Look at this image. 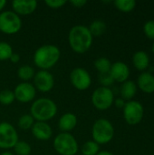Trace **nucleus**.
Masks as SVG:
<instances>
[{
  "label": "nucleus",
  "instance_id": "f257e3e1",
  "mask_svg": "<svg viewBox=\"0 0 154 155\" xmlns=\"http://www.w3.org/2000/svg\"><path fill=\"white\" fill-rule=\"evenodd\" d=\"M93 35L85 25H77L71 28L68 35L71 48L77 54L86 53L92 46Z\"/></svg>",
  "mask_w": 154,
  "mask_h": 155
},
{
  "label": "nucleus",
  "instance_id": "f03ea898",
  "mask_svg": "<svg viewBox=\"0 0 154 155\" xmlns=\"http://www.w3.org/2000/svg\"><path fill=\"white\" fill-rule=\"evenodd\" d=\"M60 49L54 45H44L36 49L34 54V64L42 70L52 68L60 59Z\"/></svg>",
  "mask_w": 154,
  "mask_h": 155
},
{
  "label": "nucleus",
  "instance_id": "7ed1b4c3",
  "mask_svg": "<svg viewBox=\"0 0 154 155\" xmlns=\"http://www.w3.org/2000/svg\"><path fill=\"white\" fill-rule=\"evenodd\" d=\"M30 112L32 117L37 122H46L55 116L57 106L49 98H39L33 103Z\"/></svg>",
  "mask_w": 154,
  "mask_h": 155
},
{
  "label": "nucleus",
  "instance_id": "20e7f679",
  "mask_svg": "<svg viewBox=\"0 0 154 155\" xmlns=\"http://www.w3.org/2000/svg\"><path fill=\"white\" fill-rule=\"evenodd\" d=\"M114 135V128L112 123L106 119H98L92 128L93 142L98 144H105L111 142Z\"/></svg>",
  "mask_w": 154,
  "mask_h": 155
},
{
  "label": "nucleus",
  "instance_id": "39448f33",
  "mask_svg": "<svg viewBox=\"0 0 154 155\" xmlns=\"http://www.w3.org/2000/svg\"><path fill=\"white\" fill-rule=\"evenodd\" d=\"M54 150L60 155H75L78 152V143L69 133H61L54 140Z\"/></svg>",
  "mask_w": 154,
  "mask_h": 155
},
{
  "label": "nucleus",
  "instance_id": "423d86ee",
  "mask_svg": "<svg viewBox=\"0 0 154 155\" xmlns=\"http://www.w3.org/2000/svg\"><path fill=\"white\" fill-rule=\"evenodd\" d=\"M21 27H22L21 18L14 11H4L0 14L1 32L7 35H13L19 32Z\"/></svg>",
  "mask_w": 154,
  "mask_h": 155
},
{
  "label": "nucleus",
  "instance_id": "0eeeda50",
  "mask_svg": "<svg viewBox=\"0 0 154 155\" xmlns=\"http://www.w3.org/2000/svg\"><path fill=\"white\" fill-rule=\"evenodd\" d=\"M114 102L113 91L109 87H98L92 94V103L93 106L101 111L109 109Z\"/></svg>",
  "mask_w": 154,
  "mask_h": 155
},
{
  "label": "nucleus",
  "instance_id": "6e6552de",
  "mask_svg": "<svg viewBox=\"0 0 154 155\" xmlns=\"http://www.w3.org/2000/svg\"><path fill=\"white\" fill-rule=\"evenodd\" d=\"M144 109L143 104L138 101H129L123 107V117L130 125H136L143 118Z\"/></svg>",
  "mask_w": 154,
  "mask_h": 155
},
{
  "label": "nucleus",
  "instance_id": "1a4fd4ad",
  "mask_svg": "<svg viewBox=\"0 0 154 155\" xmlns=\"http://www.w3.org/2000/svg\"><path fill=\"white\" fill-rule=\"evenodd\" d=\"M17 142L18 134L15 127L7 122L0 123V148H14Z\"/></svg>",
  "mask_w": 154,
  "mask_h": 155
},
{
  "label": "nucleus",
  "instance_id": "9d476101",
  "mask_svg": "<svg viewBox=\"0 0 154 155\" xmlns=\"http://www.w3.org/2000/svg\"><path fill=\"white\" fill-rule=\"evenodd\" d=\"M70 80L74 87L80 91H84L88 89L92 84V78L90 74L84 68L81 67L74 68L71 72Z\"/></svg>",
  "mask_w": 154,
  "mask_h": 155
},
{
  "label": "nucleus",
  "instance_id": "9b49d317",
  "mask_svg": "<svg viewBox=\"0 0 154 155\" xmlns=\"http://www.w3.org/2000/svg\"><path fill=\"white\" fill-rule=\"evenodd\" d=\"M34 88L40 92H49L53 89L54 84V76L46 70H40L34 76Z\"/></svg>",
  "mask_w": 154,
  "mask_h": 155
},
{
  "label": "nucleus",
  "instance_id": "f8f14e48",
  "mask_svg": "<svg viewBox=\"0 0 154 155\" xmlns=\"http://www.w3.org/2000/svg\"><path fill=\"white\" fill-rule=\"evenodd\" d=\"M35 94L36 89L28 82H23L17 84L14 91L15 99L20 103H29L33 101L35 97Z\"/></svg>",
  "mask_w": 154,
  "mask_h": 155
},
{
  "label": "nucleus",
  "instance_id": "ddd939ff",
  "mask_svg": "<svg viewBox=\"0 0 154 155\" xmlns=\"http://www.w3.org/2000/svg\"><path fill=\"white\" fill-rule=\"evenodd\" d=\"M110 74L114 81L118 83H124L130 76V69L123 62H116L112 64Z\"/></svg>",
  "mask_w": 154,
  "mask_h": 155
},
{
  "label": "nucleus",
  "instance_id": "4468645a",
  "mask_svg": "<svg viewBox=\"0 0 154 155\" xmlns=\"http://www.w3.org/2000/svg\"><path fill=\"white\" fill-rule=\"evenodd\" d=\"M12 7L14 12L18 15H26L32 14L36 9L37 2L35 0H14Z\"/></svg>",
  "mask_w": 154,
  "mask_h": 155
},
{
  "label": "nucleus",
  "instance_id": "2eb2a0df",
  "mask_svg": "<svg viewBox=\"0 0 154 155\" xmlns=\"http://www.w3.org/2000/svg\"><path fill=\"white\" fill-rule=\"evenodd\" d=\"M31 129L33 135L40 141H48L53 134L51 126L45 122H36Z\"/></svg>",
  "mask_w": 154,
  "mask_h": 155
},
{
  "label": "nucleus",
  "instance_id": "dca6fc26",
  "mask_svg": "<svg viewBox=\"0 0 154 155\" xmlns=\"http://www.w3.org/2000/svg\"><path fill=\"white\" fill-rule=\"evenodd\" d=\"M138 87L146 94H152L154 92V75L151 72L142 73L137 80Z\"/></svg>",
  "mask_w": 154,
  "mask_h": 155
},
{
  "label": "nucleus",
  "instance_id": "f3484780",
  "mask_svg": "<svg viewBox=\"0 0 154 155\" xmlns=\"http://www.w3.org/2000/svg\"><path fill=\"white\" fill-rule=\"evenodd\" d=\"M77 124L76 115L72 113H66L63 114L58 121V128L62 133H68L72 131Z\"/></svg>",
  "mask_w": 154,
  "mask_h": 155
},
{
  "label": "nucleus",
  "instance_id": "a211bd4d",
  "mask_svg": "<svg viewBox=\"0 0 154 155\" xmlns=\"http://www.w3.org/2000/svg\"><path fill=\"white\" fill-rule=\"evenodd\" d=\"M133 64L137 70L144 71L149 67L150 64L149 55L143 51H138L133 56Z\"/></svg>",
  "mask_w": 154,
  "mask_h": 155
},
{
  "label": "nucleus",
  "instance_id": "6ab92c4d",
  "mask_svg": "<svg viewBox=\"0 0 154 155\" xmlns=\"http://www.w3.org/2000/svg\"><path fill=\"white\" fill-rule=\"evenodd\" d=\"M137 92V86L134 82L131 80H127L124 83H123L121 86V95L122 99L125 100H131L133 99Z\"/></svg>",
  "mask_w": 154,
  "mask_h": 155
},
{
  "label": "nucleus",
  "instance_id": "aec40b11",
  "mask_svg": "<svg viewBox=\"0 0 154 155\" xmlns=\"http://www.w3.org/2000/svg\"><path fill=\"white\" fill-rule=\"evenodd\" d=\"M91 35L93 36H101L106 31V24L103 20H94L88 27Z\"/></svg>",
  "mask_w": 154,
  "mask_h": 155
},
{
  "label": "nucleus",
  "instance_id": "412c9836",
  "mask_svg": "<svg viewBox=\"0 0 154 155\" xmlns=\"http://www.w3.org/2000/svg\"><path fill=\"white\" fill-rule=\"evenodd\" d=\"M112 64L106 57H100L94 61V67L100 74L109 73Z\"/></svg>",
  "mask_w": 154,
  "mask_h": 155
},
{
  "label": "nucleus",
  "instance_id": "4be33fe9",
  "mask_svg": "<svg viewBox=\"0 0 154 155\" xmlns=\"http://www.w3.org/2000/svg\"><path fill=\"white\" fill-rule=\"evenodd\" d=\"M115 7L122 12H131L136 6V2L134 0H115L114 2Z\"/></svg>",
  "mask_w": 154,
  "mask_h": 155
},
{
  "label": "nucleus",
  "instance_id": "5701e85b",
  "mask_svg": "<svg viewBox=\"0 0 154 155\" xmlns=\"http://www.w3.org/2000/svg\"><path fill=\"white\" fill-rule=\"evenodd\" d=\"M17 74H18V77L25 81V82H27L28 80L34 78V74H35V72L34 70L33 67H31L30 65H23L21 67H19L18 71H17Z\"/></svg>",
  "mask_w": 154,
  "mask_h": 155
},
{
  "label": "nucleus",
  "instance_id": "b1692460",
  "mask_svg": "<svg viewBox=\"0 0 154 155\" xmlns=\"http://www.w3.org/2000/svg\"><path fill=\"white\" fill-rule=\"evenodd\" d=\"M100 152V146L93 141H88L82 146V153L84 155H96Z\"/></svg>",
  "mask_w": 154,
  "mask_h": 155
},
{
  "label": "nucleus",
  "instance_id": "393cba45",
  "mask_svg": "<svg viewBox=\"0 0 154 155\" xmlns=\"http://www.w3.org/2000/svg\"><path fill=\"white\" fill-rule=\"evenodd\" d=\"M34 124V119L31 114H24L18 120V126L22 130H29L33 127Z\"/></svg>",
  "mask_w": 154,
  "mask_h": 155
},
{
  "label": "nucleus",
  "instance_id": "a878e982",
  "mask_svg": "<svg viewBox=\"0 0 154 155\" xmlns=\"http://www.w3.org/2000/svg\"><path fill=\"white\" fill-rule=\"evenodd\" d=\"M15 153L17 155H29L31 153V146L28 143L18 141L14 147Z\"/></svg>",
  "mask_w": 154,
  "mask_h": 155
},
{
  "label": "nucleus",
  "instance_id": "bb28decb",
  "mask_svg": "<svg viewBox=\"0 0 154 155\" xmlns=\"http://www.w3.org/2000/svg\"><path fill=\"white\" fill-rule=\"evenodd\" d=\"M13 54L12 46L6 42H0V61H5Z\"/></svg>",
  "mask_w": 154,
  "mask_h": 155
},
{
  "label": "nucleus",
  "instance_id": "cd10ccee",
  "mask_svg": "<svg viewBox=\"0 0 154 155\" xmlns=\"http://www.w3.org/2000/svg\"><path fill=\"white\" fill-rule=\"evenodd\" d=\"M15 97L14 92L10 90H3L0 92V104L5 105H9L15 101Z\"/></svg>",
  "mask_w": 154,
  "mask_h": 155
},
{
  "label": "nucleus",
  "instance_id": "c85d7f7f",
  "mask_svg": "<svg viewBox=\"0 0 154 155\" xmlns=\"http://www.w3.org/2000/svg\"><path fill=\"white\" fill-rule=\"evenodd\" d=\"M99 82L103 87H108L114 83V80L109 72L105 74H99Z\"/></svg>",
  "mask_w": 154,
  "mask_h": 155
},
{
  "label": "nucleus",
  "instance_id": "c756f323",
  "mask_svg": "<svg viewBox=\"0 0 154 155\" xmlns=\"http://www.w3.org/2000/svg\"><path fill=\"white\" fill-rule=\"evenodd\" d=\"M143 31L148 38L154 40V20H149L144 24Z\"/></svg>",
  "mask_w": 154,
  "mask_h": 155
},
{
  "label": "nucleus",
  "instance_id": "7c9ffc66",
  "mask_svg": "<svg viewBox=\"0 0 154 155\" xmlns=\"http://www.w3.org/2000/svg\"><path fill=\"white\" fill-rule=\"evenodd\" d=\"M45 4L51 7V8H60L62 7L64 5L66 4V1L65 0H46L45 1Z\"/></svg>",
  "mask_w": 154,
  "mask_h": 155
},
{
  "label": "nucleus",
  "instance_id": "2f4dec72",
  "mask_svg": "<svg viewBox=\"0 0 154 155\" xmlns=\"http://www.w3.org/2000/svg\"><path fill=\"white\" fill-rule=\"evenodd\" d=\"M70 3H71L74 6H75V7H77V8H80V7H83L87 2H86L85 0H71Z\"/></svg>",
  "mask_w": 154,
  "mask_h": 155
},
{
  "label": "nucleus",
  "instance_id": "473e14b6",
  "mask_svg": "<svg viewBox=\"0 0 154 155\" xmlns=\"http://www.w3.org/2000/svg\"><path fill=\"white\" fill-rule=\"evenodd\" d=\"M114 104H115V106L117 107V108H119V109H123V107H124V105H125V101L123 100V99H122V98H118V99H116V100H114Z\"/></svg>",
  "mask_w": 154,
  "mask_h": 155
},
{
  "label": "nucleus",
  "instance_id": "72a5a7b5",
  "mask_svg": "<svg viewBox=\"0 0 154 155\" xmlns=\"http://www.w3.org/2000/svg\"><path fill=\"white\" fill-rule=\"evenodd\" d=\"M9 60L12 62V63H15V64H16V63H18L19 62V60H20V56H19V54H12V55L10 56V58H9Z\"/></svg>",
  "mask_w": 154,
  "mask_h": 155
},
{
  "label": "nucleus",
  "instance_id": "f704fd0d",
  "mask_svg": "<svg viewBox=\"0 0 154 155\" xmlns=\"http://www.w3.org/2000/svg\"><path fill=\"white\" fill-rule=\"evenodd\" d=\"M96 155H113L112 153H110V152H108V151H101V152H99Z\"/></svg>",
  "mask_w": 154,
  "mask_h": 155
},
{
  "label": "nucleus",
  "instance_id": "c9c22d12",
  "mask_svg": "<svg viewBox=\"0 0 154 155\" xmlns=\"http://www.w3.org/2000/svg\"><path fill=\"white\" fill-rule=\"evenodd\" d=\"M5 5H6V1L5 0H0V11L5 7Z\"/></svg>",
  "mask_w": 154,
  "mask_h": 155
},
{
  "label": "nucleus",
  "instance_id": "e433bc0d",
  "mask_svg": "<svg viewBox=\"0 0 154 155\" xmlns=\"http://www.w3.org/2000/svg\"><path fill=\"white\" fill-rule=\"evenodd\" d=\"M1 155H14V153H12L10 152H5V153H3Z\"/></svg>",
  "mask_w": 154,
  "mask_h": 155
},
{
  "label": "nucleus",
  "instance_id": "4c0bfd02",
  "mask_svg": "<svg viewBox=\"0 0 154 155\" xmlns=\"http://www.w3.org/2000/svg\"><path fill=\"white\" fill-rule=\"evenodd\" d=\"M152 52L154 53V43L152 44Z\"/></svg>",
  "mask_w": 154,
  "mask_h": 155
}]
</instances>
